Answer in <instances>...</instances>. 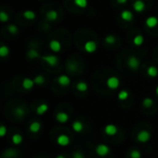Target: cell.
Masks as SVG:
<instances>
[{
	"label": "cell",
	"mask_w": 158,
	"mask_h": 158,
	"mask_svg": "<svg viewBox=\"0 0 158 158\" xmlns=\"http://www.w3.org/2000/svg\"><path fill=\"white\" fill-rule=\"evenodd\" d=\"M127 65L128 67L131 69V70H138V69L140 68V59L135 57V56H130L128 60H127Z\"/></svg>",
	"instance_id": "obj_1"
},
{
	"label": "cell",
	"mask_w": 158,
	"mask_h": 158,
	"mask_svg": "<svg viewBox=\"0 0 158 158\" xmlns=\"http://www.w3.org/2000/svg\"><path fill=\"white\" fill-rule=\"evenodd\" d=\"M120 84V81L118 80V78L115 77V76H112V77H109L107 80H106V86L111 89V90H116L118 88Z\"/></svg>",
	"instance_id": "obj_2"
},
{
	"label": "cell",
	"mask_w": 158,
	"mask_h": 158,
	"mask_svg": "<svg viewBox=\"0 0 158 158\" xmlns=\"http://www.w3.org/2000/svg\"><path fill=\"white\" fill-rule=\"evenodd\" d=\"M45 63H47L51 67H55L58 64V57L55 55H48V56H44L41 57Z\"/></svg>",
	"instance_id": "obj_3"
},
{
	"label": "cell",
	"mask_w": 158,
	"mask_h": 158,
	"mask_svg": "<svg viewBox=\"0 0 158 158\" xmlns=\"http://www.w3.org/2000/svg\"><path fill=\"white\" fill-rule=\"evenodd\" d=\"M95 152L99 156H102V157L103 156H106L110 152V148L107 145H105V144H99L95 148Z\"/></svg>",
	"instance_id": "obj_4"
},
{
	"label": "cell",
	"mask_w": 158,
	"mask_h": 158,
	"mask_svg": "<svg viewBox=\"0 0 158 158\" xmlns=\"http://www.w3.org/2000/svg\"><path fill=\"white\" fill-rule=\"evenodd\" d=\"M151 139V133L147 130H141L138 133L137 135V140L138 141L141 142V143H145L148 140H150Z\"/></svg>",
	"instance_id": "obj_5"
},
{
	"label": "cell",
	"mask_w": 158,
	"mask_h": 158,
	"mask_svg": "<svg viewBox=\"0 0 158 158\" xmlns=\"http://www.w3.org/2000/svg\"><path fill=\"white\" fill-rule=\"evenodd\" d=\"M84 50L87 53H89V54L94 53L97 50V45H96V43L94 41H87L84 44Z\"/></svg>",
	"instance_id": "obj_6"
},
{
	"label": "cell",
	"mask_w": 158,
	"mask_h": 158,
	"mask_svg": "<svg viewBox=\"0 0 158 158\" xmlns=\"http://www.w3.org/2000/svg\"><path fill=\"white\" fill-rule=\"evenodd\" d=\"M57 142L58 145L65 147V146H68V145L70 143V139H69V137L67 136L66 134H61V135H59V136L57 137Z\"/></svg>",
	"instance_id": "obj_7"
},
{
	"label": "cell",
	"mask_w": 158,
	"mask_h": 158,
	"mask_svg": "<svg viewBox=\"0 0 158 158\" xmlns=\"http://www.w3.org/2000/svg\"><path fill=\"white\" fill-rule=\"evenodd\" d=\"M105 132L109 136L116 135L117 133V127L114 124H108L105 127Z\"/></svg>",
	"instance_id": "obj_8"
},
{
	"label": "cell",
	"mask_w": 158,
	"mask_h": 158,
	"mask_svg": "<svg viewBox=\"0 0 158 158\" xmlns=\"http://www.w3.org/2000/svg\"><path fill=\"white\" fill-rule=\"evenodd\" d=\"M133 9L136 12H142L145 10V3L142 1V0H136L133 4Z\"/></svg>",
	"instance_id": "obj_9"
},
{
	"label": "cell",
	"mask_w": 158,
	"mask_h": 158,
	"mask_svg": "<svg viewBox=\"0 0 158 158\" xmlns=\"http://www.w3.org/2000/svg\"><path fill=\"white\" fill-rule=\"evenodd\" d=\"M57 82L59 83V85L61 86H69L71 82V80L69 76L67 75H60L58 78H57Z\"/></svg>",
	"instance_id": "obj_10"
},
{
	"label": "cell",
	"mask_w": 158,
	"mask_h": 158,
	"mask_svg": "<svg viewBox=\"0 0 158 158\" xmlns=\"http://www.w3.org/2000/svg\"><path fill=\"white\" fill-rule=\"evenodd\" d=\"M69 115L67 113H65V112H58L57 114V116H56L57 121L59 122V123H62V124L68 122L69 121Z\"/></svg>",
	"instance_id": "obj_11"
},
{
	"label": "cell",
	"mask_w": 158,
	"mask_h": 158,
	"mask_svg": "<svg viewBox=\"0 0 158 158\" xmlns=\"http://www.w3.org/2000/svg\"><path fill=\"white\" fill-rule=\"evenodd\" d=\"M49 47L53 52L57 53L61 50V44L57 40H52L49 44Z\"/></svg>",
	"instance_id": "obj_12"
},
{
	"label": "cell",
	"mask_w": 158,
	"mask_h": 158,
	"mask_svg": "<svg viewBox=\"0 0 158 158\" xmlns=\"http://www.w3.org/2000/svg\"><path fill=\"white\" fill-rule=\"evenodd\" d=\"M35 85L34 83V81L30 79V78H25L22 81V87L25 89V90H31L34 88V86Z\"/></svg>",
	"instance_id": "obj_13"
},
{
	"label": "cell",
	"mask_w": 158,
	"mask_h": 158,
	"mask_svg": "<svg viewBox=\"0 0 158 158\" xmlns=\"http://www.w3.org/2000/svg\"><path fill=\"white\" fill-rule=\"evenodd\" d=\"M145 23L149 28H154L158 24V19L154 16H151V17L146 19Z\"/></svg>",
	"instance_id": "obj_14"
},
{
	"label": "cell",
	"mask_w": 158,
	"mask_h": 158,
	"mask_svg": "<svg viewBox=\"0 0 158 158\" xmlns=\"http://www.w3.org/2000/svg\"><path fill=\"white\" fill-rule=\"evenodd\" d=\"M120 18L125 22H131L133 20V14L129 10H123L120 14Z\"/></svg>",
	"instance_id": "obj_15"
},
{
	"label": "cell",
	"mask_w": 158,
	"mask_h": 158,
	"mask_svg": "<svg viewBox=\"0 0 158 158\" xmlns=\"http://www.w3.org/2000/svg\"><path fill=\"white\" fill-rule=\"evenodd\" d=\"M84 128V125L82 124V122L79 121V120H76L72 123V129L77 132V133H80L83 130Z\"/></svg>",
	"instance_id": "obj_16"
},
{
	"label": "cell",
	"mask_w": 158,
	"mask_h": 158,
	"mask_svg": "<svg viewBox=\"0 0 158 158\" xmlns=\"http://www.w3.org/2000/svg\"><path fill=\"white\" fill-rule=\"evenodd\" d=\"M18 155V150L16 149H8L4 152V156L6 158H15Z\"/></svg>",
	"instance_id": "obj_17"
},
{
	"label": "cell",
	"mask_w": 158,
	"mask_h": 158,
	"mask_svg": "<svg viewBox=\"0 0 158 158\" xmlns=\"http://www.w3.org/2000/svg\"><path fill=\"white\" fill-rule=\"evenodd\" d=\"M41 128H42L41 123L38 122V121H34L30 125V131L33 132V133H37V132L40 131Z\"/></svg>",
	"instance_id": "obj_18"
},
{
	"label": "cell",
	"mask_w": 158,
	"mask_h": 158,
	"mask_svg": "<svg viewBox=\"0 0 158 158\" xmlns=\"http://www.w3.org/2000/svg\"><path fill=\"white\" fill-rule=\"evenodd\" d=\"M45 17H46V19H47L48 21L54 22V21H56V20L57 19L58 14H57V12L56 10H49V11H47V12H46Z\"/></svg>",
	"instance_id": "obj_19"
},
{
	"label": "cell",
	"mask_w": 158,
	"mask_h": 158,
	"mask_svg": "<svg viewBox=\"0 0 158 158\" xmlns=\"http://www.w3.org/2000/svg\"><path fill=\"white\" fill-rule=\"evenodd\" d=\"M48 108H49V106H48L47 104H41L40 105L37 106V108H36V113H37L38 115L42 116V115H44L45 113L47 112Z\"/></svg>",
	"instance_id": "obj_20"
},
{
	"label": "cell",
	"mask_w": 158,
	"mask_h": 158,
	"mask_svg": "<svg viewBox=\"0 0 158 158\" xmlns=\"http://www.w3.org/2000/svg\"><path fill=\"white\" fill-rule=\"evenodd\" d=\"M147 74L151 78H155V77L158 76V69L155 66H150L147 69Z\"/></svg>",
	"instance_id": "obj_21"
},
{
	"label": "cell",
	"mask_w": 158,
	"mask_h": 158,
	"mask_svg": "<svg viewBox=\"0 0 158 158\" xmlns=\"http://www.w3.org/2000/svg\"><path fill=\"white\" fill-rule=\"evenodd\" d=\"M27 57L29 59H35V58H40L42 57L39 53L35 50V49H30L28 52H27Z\"/></svg>",
	"instance_id": "obj_22"
},
{
	"label": "cell",
	"mask_w": 158,
	"mask_h": 158,
	"mask_svg": "<svg viewBox=\"0 0 158 158\" xmlns=\"http://www.w3.org/2000/svg\"><path fill=\"white\" fill-rule=\"evenodd\" d=\"M23 17L26 19V20H29V21H32V20H34L36 15L35 13L33 11V10H25L23 13H22Z\"/></svg>",
	"instance_id": "obj_23"
},
{
	"label": "cell",
	"mask_w": 158,
	"mask_h": 158,
	"mask_svg": "<svg viewBox=\"0 0 158 158\" xmlns=\"http://www.w3.org/2000/svg\"><path fill=\"white\" fill-rule=\"evenodd\" d=\"M144 43V37L140 34L139 35H136L134 38H133V44L136 45V46H140L142 44Z\"/></svg>",
	"instance_id": "obj_24"
},
{
	"label": "cell",
	"mask_w": 158,
	"mask_h": 158,
	"mask_svg": "<svg viewBox=\"0 0 158 158\" xmlns=\"http://www.w3.org/2000/svg\"><path fill=\"white\" fill-rule=\"evenodd\" d=\"M12 142L15 144V145H20L22 142V140H23V138H22V136L21 135V134H19V133H16V134H14L13 136H12Z\"/></svg>",
	"instance_id": "obj_25"
},
{
	"label": "cell",
	"mask_w": 158,
	"mask_h": 158,
	"mask_svg": "<svg viewBox=\"0 0 158 158\" xmlns=\"http://www.w3.org/2000/svg\"><path fill=\"white\" fill-rule=\"evenodd\" d=\"M25 114H26L25 110H24L22 107H21V106L16 107V108H15V110H14V115H15L17 117H19V118L23 117L25 116Z\"/></svg>",
	"instance_id": "obj_26"
},
{
	"label": "cell",
	"mask_w": 158,
	"mask_h": 158,
	"mask_svg": "<svg viewBox=\"0 0 158 158\" xmlns=\"http://www.w3.org/2000/svg\"><path fill=\"white\" fill-rule=\"evenodd\" d=\"M76 88L79 92H86L88 90V84L85 81H80L77 83Z\"/></svg>",
	"instance_id": "obj_27"
},
{
	"label": "cell",
	"mask_w": 158,
	"mask_h": 158,
	"mask_svg": "<svg viewBox=\"0 0 158 158\" xmlns=\"http://www.w3.org/2000/svg\"><path fill=\"white\" fill-rule=\"evenodd\" d=\"M10 55V48L7 45H1L0 47V57H6Z\"/></svg>",
	"instance_id": "obj_28"
},
{
	"label": "cell",
	"mask_w": 158,
	"mask_h": 158,
	"mask_svg": "<svg viewBox=\"0 0 158 158\" xmlns=\"http://www.w3.org/2000/svg\"><path fill=\"white\" fill-rule=\"evenodd\" d=\"M129 96V93L128 91H125V90H122L119 92L118 95H117V98L120 100V101H124L126 99H128Z\"/></svg>",
	"instance_id": "obj_29"
},
{
	"label": "cell",
	"mask_w": 158,
	"mask_h": 158,
	"mask_svg": "<svg viewBox=\"0 0 158 158\" xmlns=\"http://www.w3.org/2000/svg\"><path fill=\"white\" fill-rule=\"evenodd\" d=\"M74 3L81 9H85L88 6V0H74Z\"/></svg>",
	"instance_id": "obj_30"
},
{
	"label": "cell",
	"mask_w": 158,
	"mask_h": 158,
	"mask_svg": "<svg viewBox=\"0 0 158 158\" xmlns=\"http://www.w3.org/2000/svg\"><path fill=\"white\" fill-rule=\"evenodd\" d=\"M142 105H143V106H144V107L149 108V107H151V106L153 105V100H152V98H150V97H146V98H144V99H143V101H142Z\"/></svg>",
	"instance_id": "obj_31"
},
{
	"label": "cell",
	"mask_w": 158,
	"mask_h": 158,
	"mask_svg": "<svg viewBox=\"0 0 158 158\" xmlns=\"http://www.w3.org/2000/svg\"><path fill=\"white\" fill-rule=\"evenodd\" d=\"M116 40H117V39H116V36L113 35V34L106 35L105 38V43L108 44V45H113V44H115V43H116Z\"/></svg>",
	"instance_id": "obj_32"
},
{
	"label": "cell",
	"mask_w": 158,
	"mask_h": 158,
	"mask_svg": "<svg viewBox=\"0 0 158 158\" xmlns=\"http://www.w3.org/2000/svg\"><path fill=\"white\" fill-rule=\"evenodd\" d=\"M34 83L37 84V85H42L45 83V77L43 75H37L35 76V78L34 79Z\"/></svg>",
	"instance_id": "obj_33"
},
{
	"label": "cell",
	"mask_w": 158,
	"mask_h": 158,
	"mask_svg": "<svg viewBox=\"0 0 158 158\" xmlns=\"http://www.w3.org/2000/svg\"><path fill=\"white\" fill-rule=\"evenodd\" d=\"M8 31L11 34H17L19 32V28L18 26H16L15 24H10L8 26Z\"/></svg>",
	"instance_id": "obj_34"
},
{
	"label": "cell",
	"mask_w": 158,
	"mask_h": 158,
	"mask_svg": "<svg viewBox=\"0 0 158 158\" xmlns=\"http://www.w3.org/2000/svg\"><path fill=\"white\" fill-rule=\"evenodd\" d=\"M130 158H141V152L139 150L134 149L130 152Z\"/></svg>",
	"instance_id": "obj_35"
},
{
	"label": "cell",
	"mask_w": 158,
	"mask_h": 158,
	"mask_svg": "<svg viewBox=\"0 0 158 158\" xmlns=\"http://www.w3.org/2000/svg\"><path fill=\"white\" fill-rule=\"evenodd\" d=\"M0 20H1L2 22H7L10 20L9 15L4 10H1V12H0Z\"/></svg>",
	"instance_id": "obj_36"
},
{
	"label": "cell",
	"mask_w": 158,
	"mask_h": 158,
	"mask_svg": "<svg viewBox=\"0 0 158 158\" xmlns=\"http://www.w3.org/2000/svg\"><path fill=\"white\" fill-rule=\"evenodd\" d=\"M72 158H85V156H84V154L81 152L77 151V152H75L72 154Z\"/></svg>",
	"instance_id": "obj_37"
},
{
	"label": "cell",
	"mask_w": 158,
	"mask_h": 158,
	"mask_svg": "<svg viewBox=\"0 0 158 158\" xmlns=\"http://www.w3.org/2000/svg\"><path fill=\"white\" fill-rule=\"evenodd\" d=\"M6 133H7V128H6V126L2 125L0 127V135H1V137H5Z\"/></svg>",
	"instance_id": "obj_38"
},
{
	"label": "cell",
	"mask_w": 158,
	"mask_h": 158,
	"mask_svg": "<svg viewBox=\"0 0 158 158\" xmlns=\"http://www.w3.org/2000/svg\"><path fill=\"white\" fill-rule=\"evenodd\" d=\"M127 1L128 0H117V2L118 4H125V3H127Z\"/></svg>",
	"instance_id": "obj_39"
},
{
	"label": "cell",
	"mask_w": 158,
	"mask_h": 158,
	"mask_svg": "<svg viewBox=\"0 0 158 158\" xmlns=\"http://www.w3.org/2000/svg\"><path fill=\"white\" fill-rule=\"evenodd\" d=\"M56 158H65V156H64V155H62V154H59V155H57Z\"/></svg>",
	"instance_id": "obj_40"
},
{
	"label": "cell",
	"mask_w": 158,
	"mask_h": 158,
	"mask_svg": "<svg viewBox=\"0 0 158 158\" xmlns=\"http://www.w3.org/2000/svg\"><path fill=\"white\" fill-rule=\"evenodd\" d=\"M155 93H156V94L158 95V86L156 87V89H155Z\"/></svg>",
	"instance_id": "obj_41"
}]
</instances>
